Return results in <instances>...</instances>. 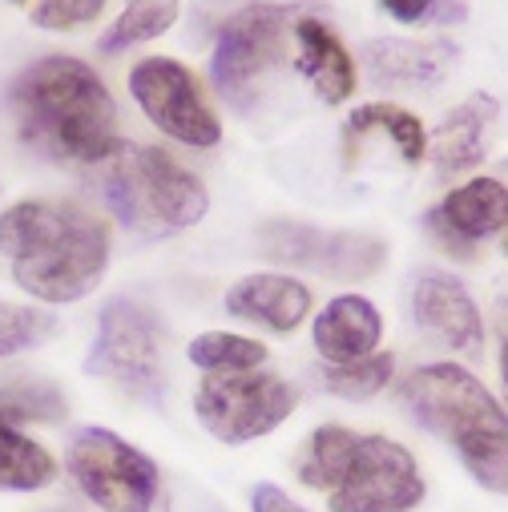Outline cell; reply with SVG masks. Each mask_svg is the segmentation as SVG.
<instances>
[{"label": "cell", "mask_w": 508, "mask_h": 512, "mask_svg": "<svg viewBox=\"0 0 508 512\" xmlns=\"http://www.w3.org/2000/svg\"><path fill=\"white\" fill-rule=\"evenodd\" d=\"M0 254L25 295L77 303L109 271V222L73 198H25L0 210Z\"/></svg>", "instance_id": "6da1fadb"}, {"label": "cell", "mask_w": 508, "mask_h": 512, "mask_svg": "<svg viewBox=\"0 0 508 512\" xmlns=\"http://www.w3.org/2000/svg\"><path fill=\"white\" fill-rule=\"evenodd\" d=\"M25 146L53 162L101 166L117 150V105L93 65L53 53L33 61L9 89Z\"/></svg>", "instance_id": "7a4b0ae2"}, {"label": "cell", "mask_w": 508, "mask_h": 512, "mask_svg": "<svg viewBox=\"0 0 508 512\" xmlns=\"http://www.w3.org/2000/svg\"><path fill=\"white\" fill-rule=\"evenodd\" d=\"M295 472L327 500V512H412L428 496L420 464L400 440L343 424L315 428Z\"/></svg>", "instance_id": "3957f363"}, {"label": "cell", "mask_w": 508, "mask_h": 512, "mask_svg": "<svg viewBox=\"0 0 508 512\" xmlns=\"http://www.w3.org/2000/svg\"><path fill=\"white\" fill-rule=\"evenodd\" d=\"M400 404L408 416L452 444L464 472L504 496L508 492V420L504 404L488 392L464 363H424L400 383Z\"/></svg>", "instance_id": "277c9868"}, {"label": "cell", "mask_w": 508, "mask_h": 512, "mask_svg": "<svg viewBox=\"0 0 508 512\" xmlns=\"http://www.w3.org/2000/svg\"><path fill=\"white\" fill-rule=\"evenodd\" d=\"M97 186L105 206L138 234L190 230L210 210L202 178L162 146L117 142V150L97 166Z\"/></svg>", "instance_id": "5b68a950"}, {"label": "cell", "mask_w": 508, "mask_h": 512, "mask_svg": "<svg viewBox=\"0 0 508 512\" xmlns=\"http://www.w3.org/2000/svg\"><path fill=\"white\" fill-rule=\"evenodd\" d=\"M85 375L117 383L125 396L142 404H158L166 392L158 315L134 299H109L97 315V335L85 355Z\"/></svg>", "instance_id": "8992f818"}, {"label": "cell", "mask_w": 508, "mask_h": 512, "mask_svg": "<svg viewBox=\"0 0 508 512\" xmlns=\"http://www.w3.org/2000/svg\"><path fill=\"white\" fill-rule=\"evenodd\" d=\"M69 476L101 512H154L162 500L158 464L109 428H81L69 440Z\"/></svg>", "instance_id": "52a82bcc"}, {"label": "cell", "mask_w": 508, "mask_h": 512, "mask_svg": "<svg viewBox=\"0 0 508 512\" xmlns=\"http://www.w3.org/2000/svg\"><path fill=\"white\" fill-rule=\"evenodd\" d=\"M299 392L275 371H230V375H206L194 392V416L198 424L222 440V444H250L263 440L275 428L287 424L295 412Z\"/></svg>", "instance_id": "ba28073f"}, {"label": "cell", "mask_w": 508, "mask_h": 512, "mask_svg": "<svg viewBox=\"0 0 508 512\" xmlns=\"http://www.w3.org/2000/svg\"><path fill=\"white\" fill-rule=\"evenodd\" d=\"M295 21H299V5H271V0H263V5L234 13L218 29L210 77L234 109H246L250 97L259 93V81L279 61L283 41Z\"/></svg>", "instance_id": "9c48e42d"}, {"label": "cell", "mask_w": 508, "mask_h": 512, "mask_svg": "<svg viewBox=\"0 0 508 512\" xmlns=\"http://www.w3.org/2000/svg\"><path fill=\"white\" fill-rule=\"evenodd\" d=\"M130 93L158 130L182 146L210 150L222 142V121L202 81L174 57H146L130 69Z\"/></svg>", "instance_id": "30bf717a"}, {"label": "cell", "mask_w": 508, "mask_h": 512, "mask_svg": "<svg viewBox=\"0 0 508 512\" xmlns=\"http://www.w3.org/2000/svg\"><path fill=\"white\" fill-rule=\"evenodd\" d=\"M259 242L271 263L303 267L323 279L363 283L388 259V242L363 230H319L307 222H267Z\"/></svg>", "instance_id": "8fae6325"}, {"label": "cell", "mask_w": 508, "mask_h": 512, "mask_svg": "<svg viewBox=\"0 0 508 512\" xmlns=\"http://www.w3.org/2000/svg\"><path fill=\"white\" fill-rule=\"evenodd\" d=\"M504 222H508V190L500 178H468L424 214L428 234L444 250L460 254V259H472L488 238L504 234Z\"/></svg>", "instance_id": "7c38bea8"}, {"label": "cell", "mask_w": 508, "mask_h": 512, "mask_svg": "<svg viewBox=\"0 0 508 512\" xmlns=\"http://www.w3.org/2000/svg\"><path fill=\"white\" fill-rule=\"evenodd\" d=\"M412 319L424 335L464 359L484 355V319L476 299L448 271H420L412 283Z\"/></svg>", "instance_id": "4fadbf2b"}, {"label": "cell", "mask_w": 508, "mask_h": 512, "mask_svg": "<svg viewBox=\"0 0 508 512\" xmlns=\"http://www.w3.org/2000/svg\"><path fill=\"white\" fill-rule=\"evenodd\" d=\"M226 311L242 323L291 335L311 315V287H303L295 275H275V271L246 275L226 291Z\"/></svg>", "instance_id": "5bb4252c"}, {"label": "cell", "mask_w": 508, "mask_h": 512, "mask_svg": "<svg viewBox=\"0 0 508 512\" xmlns=\"http://www.w3.org/2000/svg\"><path fill=\"white\" fill-rule=\"evenodd\" d=\"M492 117H496V97L472 93L436 125V134L428 138V150H432L436 174L444 182L464 178L484 162V138H488Z\"/></svg>", "instance_id": "9a60e30c"}, {"label": "cell", "mask_w": 508, "mask_h": 512, "mask_svg": "<svg viewBox=\"0 0 508 512\" xmlns=\"http://www.w3.org/2000/svg\"><path fill=\"white\" fill-rule=\"evenodd\" d=\"M311 339L327 363H355L384 339V315L363 295H339L319 311Z\"/></svg>", "instance_id": "2e32d148"}, {"label": "cell", "mask_w": 508, "mask_h": 512, "mask_svg": "<svg viewBox=\"0 0 508 512\" xmlns=\"http://www.w3.org/2000/svg\"><path fill=\"white\" fill-rule=\"evenodd\" d=\"M456 65V49L448 41H404V37H388V41H371L367 45V73L375 85H436L444 81V73Z\"/></svg>", "instance_id": "e0dca14e"}, {"label": "cell", "mask_w": 508, "mask_h": 512, "mask_svg": "<svg viewBox=\"0 0 508 512\" xmlns=\"http://www.w3.org/2000/svg\"><path fill=\"white\" fill-rule=\"evenodd\" d=\"M295 61H299V73L311 81V89L319 93V101L327 105H339L351 97L355 89V61L351 53L343 49V41L315 17H299L295 29Z\"/></svg>", "instance_id": "ac0fdd59"}, {"label": "cell", "mask_w": 508, "mask_h": 512, "mask_svg": "<svg viewBox=\"0 0 508 512\" xmlns=\"http://www.w3.org/2000/svg\"><path fill=\"white\" fill-rule=\"evenodd\" d=\"M371 134L388 138L400 158L408 166H420L428 158V134H424V121L416 113H408L404 105H392V101H367L359 105L351 117H347V146L355 142H367Z\"/></svg>", "instance_id": "d6986e66"}, {"label": "cell", "mask_w": 508, "mask_h": 512, "mask_svg": "<svg viewBox=\"0 0 508 512\" xmlns=\"http://www.w3.org/2000/svg\"><path fill=\"white\" fill-rule=\"evenodd\" d=\"M57 480V460L45 444L0 416V492H41Z\"/></svg>", "instance_id": "ffe728a7"}, {"label": "cell", "mask_w": 508, "mask_h": 512, "mask_svg": "<svg viewBox=\"0 0 508 512\" xmlns=\"http://www.w3.org/2000/svg\"><path fill=\"white\" fill-rule=\"evenodd\" d=\"M178 13H182L178 0H125L121 17L101 33L97 49L105 57H117L125 49H138L146 41H158L166 29H174Z\"/></svg>", "instance_id": "44dd1931"}, {"label": "cell", "mask_w": 508, "mask_h": 512, "mask_svg": "<svg viewBox=\"0 0 508 512\" xmlns=\"http://www.w3.org/2000/svg\"><path fill=\"white\" fill-rule=\"evenodd\" d=\"M0 416L13 424H61L69 416V404L57 383L17 375L0 383Z\"/></svg>", "instance_id": "7402d4cb"}, {"label": "cell", "mask_w": 508, "mask_h": 512, "mask_svg": "<svg viewBox=\"0 0 508 512\" xmlns=\"http://www.w3.org/2000/svg\"><path fill=\"white\" fill-rule=\"evenodd\" d=\"M392 379H396V355L392 351H371V355H363L355 363H327L319 371L323 388L331 396H339V400H351V404L379 396Z\"/></svg>", "instance_id": "603a6c76"}, {"label": "cell", "mask_w": 508, "mask_h": 512, "mask_svg": "<svg viewBox=\"0 0 508 512\" xmlns=\"http://www.w3.org/2000/svg\"><path fill=\"white\" fill-rule=\"evenodd\" d=\"M190 363L202 367L206 375H230V371H259L267 363V347L259 339L230 335V331H206L190 339L186 347Z\"/></svg>", "instance_id": "cb8c5ba5"}, {"label": "cell", "mask_w": 508, "mask_h": 512, "mask_svg": "<svg viewBox=\"0 0 508 512\" xmlns=\"http://www.w3.org/2000/svg\"><path fill=\"white\" fill-rule=\"evenodd\" d=\"M57 319L29 303H0V359L53 339Z\"/></svg>", "instance_id": "d4e9b609"}, {"label": "cell", "mask_w": 508, "mask_h": 512, "mask_svg": "<svg viewBox=\"0 0 508 512\" xmlns=\"http://www.w3.org/2000/svg\"><path fill=\"white\" fill-rule=\"evenodd\" d=\"M105 9V0H37L33 5V21L41 29H53V33H69L77 25H89L97 21Z\"/></svg>", "instance_id": "484cf974"}, {"label": "cell", "mask_w": 508, "mask_h": 512, "mask_svg": "<svg viewBox=\"0 0 508 512\" xmlns=\"http://www.w3.org/2000/svg\"><path fill=\"white\" fill-rule=\"evenodd\" d=\"M250 512H307V508L295 504L279 484H259L250 492Z\"/></svg>", "instance_id": "4316f807"}, {"label": "cell", "mask_w": 508, "mask_h": 512, "mask_svg": "<svg viewBox=\"0 0 508 512\" xmlns=\"http://www.w3.org/2000/svg\"><path fill=\"white\" fill-rule=\"evenodd\" d=\"M379 5H384V13H392L396 21L416 25V21H424V17H428L432 0H379Z\"/></svg>", "instance_id": "83f0119b"}, {"label": "cell", "mask_w": 508, "mask_h": 512, "mask_svg": "<svg viewBox=\"0 0 508 512\" xmlns=\"http://www.w3.org/2000/svg\"><path fill=\"white\" fill-rule=\"evenodd\" d=\"M428 17L440 21V25H448V21H464V17H468V0H432Z\"/></svg>", "instance_id": "f1b7e54d"}]
</instances>
